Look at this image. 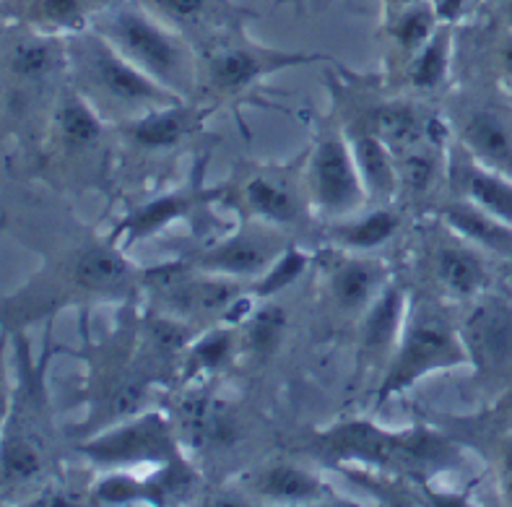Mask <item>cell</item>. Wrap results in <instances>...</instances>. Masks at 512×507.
Instances as JSON below:
<instances>
[{"label":"cell","instance_id":"ab89813d","mask_svg":"<svg viewBox=\"0 0 512 507\" xmlns=\"http://www.w3.org/2000/svg\"><path fill=\"white\" fill-rule=\"evenodd\" d=\"M505 481H507V492L512 494V445L505 453Z\"/></svg>","mask_w":512,"mask_h":507},{"label":"cell","instance_id":"5bb4252c","mask_svg":"<svg viewBox=\"0 0 512 507\" xmlns=\"http://www.w3.org/2000/svg\"><path fill=\"white\" fill-rule=\"evenodd\" d=\"M377 286V271L372 263H346L336 271L333 276V292H336V299L344 307H362L370 302L372 292Z\"/></svg>","mask_w":512,"mask_h":507},{"label":"cell","instance_id":"7c38bea8","mask_svg":"<svg viewBox=\"0 0 512 507\" xmlns=\"http://www.w3.org/2000/svg\"><path fill=\"white\" fill-rule=\"evenodd\" d=\"M190 120H193V115L188 110H162L156 115L143 117L141 123L133 125L130 133L141 146L164 149V146H172L188 133Z\"/></svg>","mask_w":512,"mask_h":507},{"label":"cell","instance_id":"9c48e42d","mask_svg":"<svg viewBox=\"0 0 512 507\" xmlns=\"http://www.w3.org/2000/svg\"><path fill=\"white\" fill-rule=\"evenodd\" d=\"M271 263V247L255 237H240V240L224 242L203 258L208 271L229 273V276H253Z\"/></svg>","mask_w":512,"mask_h":507},{"label":"cell","instance_id":"d6a6232c","mask_svg":"<svg viewBox=\"0 0 512 507\" xmlns=\"http://www.w3.org/2000/svg\"><path fill=\"white\" fill-rule=\"evenodd\" d=\"M143 398V383L141 380H125L112 390L110 401H107V411L112 416H125L133 414L138 409V403Z\"/></svg>","mask_w":512,"mask_h":507},{"label":"cell","instance_id":"4fadbf2b","mask_svg":"<svg viewBox=\"0 0 512 507\" xmlns=\"http://www.w3.org/2000/svg\"><path fill=\"white\" fill-rule=\"evenodd\" d=\"M437 273L442 284L455 294H474L484 281V268L466 250H442L437 258Z\"/></svg>","mask_w":512,"mask_h":507},{"label":"cell","instance_id":"30bf717a","mask_svg":"<svg viewBox=\"0 0 512 507\" xmlns=\"http://www.w3.org/2000/svg\"><path fill=\"white\" fill-rule=\"evenodd\" d=\"M403 318V294L401 289L390 286L380 297L375 299V305L367 312L364 320L362 341L370 351H380L383 346L390 344V338L396 336L398 325Z\"/></svg>","mask_w":512,"mask_h":507},{"label":"cell","instance_id":"2e32d148","mask_svg":"<svg viewBox=\"0 0 512 507\" xmlns=\"http://www.w3.org/2000/svg\"><path fill=\"white\" fill-rule=\"evenodd\" d=\"M466 190L468 195L479 203L484 211L494 216V219L507 221L512 224V188L505 185L497 177L487 175V172H479V169H471L466 172Z\"/></svg>","mask_w":512,"mask_h":507},{"label":"cell","instance_id":"60d3db41","mask_svg":"<svg viewBox=\"0 0 512 507\" xmlns=\"http://www.w3.org/2000/svg\"><path fill=\"white\" fill-rule=\"evenodd\" d=\"M505 63H507V68L512 71V45H507V50H505Z\"/></svg>","mask_w":512,"mask_h":507},{"label":"cell","instance_id":"f1b7e54d","mask_svg":"<svg viewBox=\"0 0 512 507\" xmlns=\"http://www.w3.org/2000/svg\"><path fill=\"white\" fill-rule=\"evenodd\" d=\"M305 266V255L297 253V250H286L284 258H281L276 266H271V271H268V276L263 279V284L258 286V294L260 297H271V294H276L279 289H284V286H289L292 281H297V276L305 271Z\"/></svg>","mask_w":512,"mask_h":507},{"label":"cell","instance_id":"b9f144b4","mask_svg":"<svg viewBox=\"0 0 512 507\" xmlns=\"http://www.w3.org/2000/svg\"><path fill=\"white\" fill-rule=\"evenodd\" d=\"M507 16H510V24H512V0L507 3Z\"/></svg>","mask_w":512,"mask_h":507},{"label":"cell","instance_id":"5b68a950","mask_svg":"<svg viewBox=\"0 0 512 507\" xmlns=\"http://www.w3.org/2000/svg\"><path fill=\"white\" fill-rule=\"evenodd\" d=\"M86 453L102 463H138V461H164L172 455V437L162 419L146 416L130 427L117 429L112 435L91 442Z\"/></svg>","mask_w":512,"mask_h":507},{"label":"cell","instance_id":"ffe728a7","mask_svg":"<svg viewBox=\"0 0 512 507\" xmlns=\"http://www.w3.org/2000/svg\"><path fill=\"white\" fill-rule=\"evenodd\" d=\"M445 73H448V37L435 34L424 45L422 55L414 60L411 78L419 89H435L437 84H442Z\"/></svg>","mask_w":512,"mask_h":507},{"label":"cell","instance_id":"8d00e7d4","mask_svg":"<svg viewBox=\"0 0 512 507\" xmlns=\"http://www.w3.org/2000/svg\"><path fill=\"white\" fill-rule=\"evenodd\" d=\"M42 8L55 21H71L78 16V0H42Z\"/></svg>","mask_w":512,"mask_h":507},{"label":"cell","instance_id":"836d02e7","mask_svg":"<svg viewBox=\"0 0 512 507\" xmlns=\"http://www.w3.org/2000/svg\"><path fill=\"white\" fill-rule=\"evenodd\" d=\"M403 177L411 188H429V182L435 180V159L429 154H409L403 162Z\"/></svg>","mask_w":512,"mask_h":507},{"label":"cell","instance_id":"6da1fadb","mask_svg":"<svg viewBox=\"0 0 512 507\" xmlns=\"http://www.w3.org/2000/svg\"><path fill=\"white\" fill-rule=\"evenodd\" d=\"M463 349L466 344L458 341V336L450 331L448 320L442 318L435 307H416L411 318L406 320L403 344L393 359L388 377L383 380L380 401L390 398L398 390H406L427 372L466 362L468 351Z\"/></svg>","mask_w":512,"mask_h":507},{"label":"cell","instance_id":"ba28073f","mask_svg":"<svg viewBox=\"0 0 512 507\" xmlns=\"http://www.w3.org/2000/svg\"><path fill=\"white\" fill-rule=\"evenodd\" d=\"M333 453L344 455V458H359V461L370 463H393L401 453H409V450L401 448V442L396 437L385 435L372 424H346L338 432H333L331 437Z\"/></svg>","mask_w":512,"mask_h":507},{"label":"cell","instance_id":"44dd1931","mask_svg":"<svg viewBox=\"0 0 512 507\" xmlns=\"http://www.w3.org/2000/svg\"><path fill=\"white\" fill-rule=\"evenodd\" d=\"M263 71V65L250 55V52H221L216 55L214 63H211V73H214V81L219 86H227V89H237V86L250 84L258 73Z\"/></svg>","mask_w":512,"mask_h":507},{"label":"cell","instance_id":"484cf974","mask_svg":"<svg viewBox=\"0 0 512 507\" xmlns=\"http://www.w3.org/2000/svg\"><path fill=\"white\" fill-rule=\"evenodd\" d=\"M60 128H63V136L76 146L97 141L99 136V120L81 102H68L60 110Z\"/></svg>","mask_w":512,"mask_h":507},{"label":"cell","instance_id":"d4e9b609","mask_svg":"<svg viewBox=\"0 0 512 507\" xmlns=\"http://www.w3.org/2000/svg\"><path fill=\"white\" fill-rule=\"evenodd\" d=\"M398 219L388 211H377V214L367 216L364 221L354 224L344 232V240L349 242L351 247H364V250H370V247H377L380 242H385L390 234L396 232Z\"/></svg>","mask_w":512,"mask_h":507},{"label":"cell","instance_id":"9a60e30c","mask_svg":"<svg viewBox=\"0 0 512 507\" xmlns=\"http://www.w3.org/2000/svg\"><path fill=\"white\" fill-rule=\"evenodd\" d=\"M125 273H128V266H125L120 255L97 247V250H89L84 258L78 260L76 279L86 289H110V286H117L125 279Z\"/></svg>","mask_w":512,"mask_h":507},{"label":"cell","instance_id":"83f0119b","mask_svg":"<svg viewBox=\"0 0 512 507\" xmlns=\"http://www.w3.org/2000/svg\"><path fill=\"white\" fill-rule=\"evenodd\" d=\"M234 297L232 284L227 281H201V284H188L180 299L195 310H216V307L229 305Z\"/></svg>","mask_w":512,"mask_h":507},{"label":"cell","instance_id":"f35d334b","mask_svg":"<svg viewBox=\"0 0 512 507\" xmlns=\"http://www.w3.org/2000/svg\"><path fill=\"white\" fill-rule=\"evenodd\" d=\"M463 3L466 0H440L437 3V13H440L442 19H455L463 11Z\"/></svg>","mask_w":512,"mask_h":507},{"label":"cell","instance_id":"603a6c76","mask_svg":"<svg viewBox=\"0 0 512 507\" xmlns=\"http://www.w3.org/2000/svg\"><path fill=\"white\" fill-rule=\"evenodd\" d=\"M188 206L190 203L185 195H167V198H159V201L149 203V206L141 208V211L128 221L130 237H143V234H151L154 229H162L167 221L185 214Z\"/></svg>","mask_w":512,"mask_h":507},{"label":"cell","instance_id":"277c9868","mask_svg":"<svg viewBox=\"0 0 512 507\" xmlns=\"http://www.w3.org/2000/svg\"><path fill=\"white\" fill-rule=\"evenodd\" d=\"M463 344L479 370H510L512 307L502 299L476 305L463 325Z\"/></svg>","mask_w":512,"mask_h":507},{"label":"cell","instance_id":"8fae6325","mask_svg":"<svg viewBox=\"0 0 512 507\" xmlns=\"http://www.w3.org/2000/svg\"><path fill=\"white\" fill-rule=\"evenodd\" d=\"M354 162L359 167L364 188L375 195H390V190L396 185V175H393V164L385 154L383 143L370 136L357 138L354 141Z\"/></svg>","mask_w":512,"mask_h":507},{"label":"cell","instance_id":"4dcf8cb0","mask_svg":"<svg viewBox=\"0 0 512 507\" xmlns=\"http://www.w3.org/2000/svg\"><path fill=\"white\" fill-rule=\"evenodd\" d=\"M229 349H232V336L227 331H214L195 344L193 359L203 370H216L229 357Z\"/></svg>","mask_w":512,"mask_h":507},{"label":"cell","instance_id":"7402d4cb","mask_svg":"<svg viewBox=\"0 0 512 507\" xmlns=\"http://www.w3.org/2000/svg\"><path fill=\"white\" fill-rule=\"evenodd\" d=\"M448 221H450V227H455L461 234L471 237V240L484 242V245L502 247L507 242L505 229H502L500 224H494L489 216L474 211V208H463V206L450 208Z\"/></svg>","mask_w":512,"mask_h":507},{"label":"cell","instance_id":"e0dca14e","mask_svg":"<svg viewBox=\"0 0 512 507\" xmlns=\"http://www.w3.org/2000/svg\"><path fill=\"white\" fill-rule=\"evenodd\" d=\"M247 201L250 206L273 221H292L297 216V203L289 190L273 185L271 180H253L247 185Z\"/></svg>","mask_w":512,"mask_h":507},{"label":"cell","instance_id":"d590c367","mask_svg":"<svg viewBox=\"0 0 512 507\" xmlns=\"http://www.w3.org/2000/svg\"><path fill=\"white\" fill-rule=\"evenodd\" d=\"M151 336H154L156 346H159L162 351H175L180 349V346H185V341H188V336H185V331H182L180 325L164 323V320L154 323Z\"/></svg>","mask_w":512,"mask_h":507},{"label":"cell","instance_id":"1f68e13d","mask_svg":"<svg viewBox=\"0 0 512 507\" xmlns=\"http://www.w3.org/2000/svg\"><path fill=\"white\" fill-rule=\"evenodd\" d=\"M50 65V47L42 42H24L13 50L11 68L19 76H39Z\"/></svg>","mask_w":512,"mask_h":507},{"label":"cell","instance_id":"e575fe53","mask_svg":"<svg viewBox=\"0 0 512 507\" xmlns=\"http://www.w3.org/2000/svg\"><path fill=\"white\" fill-rule=\"evenodd\" d=\"M136 494H138V487L130 479H125V476H112V479L99 484V497H102L104 502L133 500Z\"/></svg>","mask_w":512,"mask_h":507},{"label":"cell","instance_id":"d6986e66","mask_svg":"<svg viewBox=\"0 0 512 507\" xmlns=\"http://www.w3.org/2000/svg\"><path fill=\"white\" fill-rule=\"evenodd\" d=\"M372 125H375L377 138L393 146H411L419 138V120L409 107H401V104L377 110Z\"/></svg>","mask_w":512,"mask_h":507},{"label":"cell","instance_id":"7a4b0ae2","mask_svg":"<svg viewBox=\"0 0 512 507\" xmlns=\"http://www.w3.org/2000/svg\"><path fill=\"white\" fill-rule=\"evenodd\" d=\"M112 37L138 68L169 84L185 76V55L175 39L138 11H117L112 16Z\"/></svg>","mask_w":512,"mask_h":507},{"label":"cell","instance_id":"cb8c5ba5","mask_svg":"<svg viewBox=\"0 0 512 507\" xmlns=\"http://www.w3.org/2000/svg\"><path fill=\"white\" fill-rule=\"evenodd\" d=\"M435 11L424 3H416V6L406 8L401 19H398L396 29V39L401 42L406 50H416V47H424L435 34Z\"/></svg>","mask_w":512,"mask_h":507},{"label":"cell","instance_id":"4316f807","mask_svg":"<svg viewBox=\"0 0 512 507\" xmlns=\"http://www.w3.org/2000/svg\"><path fill=\"white\" fill-rule=\"evenodd\" d=\"M284 323H286V315L281 307L276 305L263 307L260 312H255L250 325H247V341H250V346H253L255 351L273 349V344L279 341Z\"/></svg>","mask_w":512,"mask_h":507},{"label":"cell","instance_id":"74e56055","mask_svg":"<svg viewBox=\"0 0 512 507\" xmlns=\"http://www.w3.org/2000/svg\"><path fill=\"white\" fill-rule=\"evenodd\" d=\"M164 11L175 13V16H182V19H190L195 13H201L203 0H156Z\"/></svg>","mask_w":512,"mask_h":507},{"label":"cell","instance_id":"52a82bcc","mask_svg":"<svg viewBox=\"0 0 512 507\" xmlns=\"http://www.w3.org/2000/svg\"><path fill=\"white\" fill-rule=\"evenodd\" d=\"M463 138L481 162L512 175V130L505 117L489 110L476 112L468 120Z\"/></svg>","mask_w":512,"mask_h":507},{"label":"cell","instance_id":"3957f363","mask_svg":"<svg viewBox=\"0 0 512 507\" xmlns=\"http://www.w3.org/2000/svg\"><path fill=\"white\" fill-rule=\"evenodd\" d=\"M312 190L318 206L333 216L349 214L362 203V175L341 141H323L312 156Z\"/></svg>","mask_w":512,"mask_h":507},{"label":"cell","instance_id":"ac0fdd59","mask_svg":"<svg viewBox=\"0 0 512 507\" xmlns=\"http://www.w3.org/2000/svg\"><path fill=\"white\" fill-rule=\"evenodd\" d=\"M263 489H266L268 497L284 502H302L312 500L318 494V484L310 474L299 471L292 466H279L268 471L266 481H263Z\"/></svg>","mask_w":512,"mask_h":507},{"label":"cell","instance_id":"f546056e","mask_svg":"<svg viewBox=\"0 0 512 507\" xmlns=\"http://www.w3.org/2000/svg\"><path fill=\"white\" fill-rule=\"evenodd\" d=\"M3 471L13 479H29L39 471L37 450L24 440H11L3 448Z\"/></svg>","mask_w":512,"mask_h":507},{"label":"cell","instance_id":"7bdbcfd3","mask_svg":"<svg viewBox=\"0 0 512 507\" xmlns=\"http://www.w3.org/2000/svg\"><path fill=\"white\" fill-rule=\"evenodd\" d=\"M398 3H414V0H398Z\"/></svg>","mask_w":512,"mask_h":507},{"label":"cell","instance_id":"8992f818","mask_svg":"<svg viewBox=\"0 0 512 507\" xmlns=\"http://www.w3.org/2000/svg\"><path fill=\"white\" fill-rule=\"evenodd\" d=\"M94 73L99 84L123 102H154L167 97L159 86L151 84L146 73L138 71L136 65L120 58L110 47H99L94 52Z\"/></svg>","mask_w":512,"mask_h":507}]
</instances>
